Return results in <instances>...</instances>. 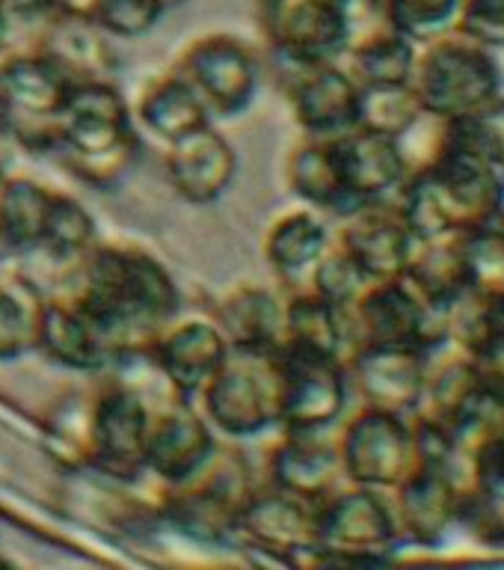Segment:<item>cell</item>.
<instances>
[{
  "label": "cell",
  "instance_id": "obj_1",
  "mask_svg": "<svg viewBox=\"0 0 504 570\" xmlns=\"http://www.w3.org/2000/svg\"><path fill=\"white\" fill-rule=\"evenodd\" d=\"M78 262V279L69 294L105 333L116 360L146 354L181 306L167 265L134 244H96Z\"/></svg>",
  "mask_w": 504,
  "mask_h": 570
},
{
  "label": "cell",
  "instance_id": "obj_2",
  "mask_svg": "<svg viewBox=\"0 0 504 570\" xmlns=\"http://www.w3.org/2000/svg\"><path fill=\"white\" fill-rule=\"evenodd\" d=\"M409 83L425 114L445 122L470 119L504 96L502 66L493 48L475 42L457 27L427 39Z\"/></svg>",
  "mask_w": 504,
  "mask_h": 570
},
{
  "label": "cell",
  "instance_id": "obj_3",
  "mask_svg": "<svg viewBox=\"0 0 504 570\" xmlns=\"http://www.w3.org/2000/svg\"><path fill=\"white\" fill-rule=\"evenodd\" d=\"M205 419L220 434L258 436L283 428V365L279 347L229 345L217 372L196 395Z\"/></svg>",
  "mask_w": 504,
  "mask_h": 570
},
{
  "label": "cell",
  "instance_id": "obj_4",
  "mask_svg": "<svg viewBox=\"0 0 504 570\" xmlns=\"http://www.w3.org/2000/svg\"><path fill=\"white\" fill-rule=\"evenodd\" d=\"M256 490L247 458L235 449H214L208 461L178 484H167L160 511L178 532L196 541L238 534V520Z\"/></svg>",
  "mask_w": 504,
  "mask_h": 570
},
{
  "label": "cell",
  "instance_id": "obj_5",
  "mask_svg": "<svg viewBox=\"0 0 504 570\" xmlns=\"http://www.w3.org/2000/svg\"><path fill=\"white\" fill-rule=\"evenodd\" d=\"M401 532L381 490L336 488L315 508V564H381L398 550Z\"/></svg>",
  "mask_w": 504,
  "mask_h": 570
},
{
  "label": "cell",
  "instance_id": "obj_6",
  "mask_svg": "<svg viewBox=\"0 0 504 570\" xmlns=\"http://www.w3.org/2000/svg\"><path fill=\"white\" fill-rule=\"evenodd\" d=\"M7 89V128L21 146L33 151H60V114L69 96L71 75L42 48L7 53L0 60Z\"/></svg>",
  "mask_w": 504,
  "mask_h": 570
},
{
  "label": "cell",
  "instance_id": "obj_7",
  "mask_svg": "<svg viewBox=\"0 0 504 570\" xmlns=\"http://www.w3.org/2000/svg\"><path fill=\"white\" fill-rule=\"evenodd\" d=\"M345 324L347 354L359 345H413L427 351L448 338V309L427 306L404 276L368 283L345 309Z\"/></svg>",
  "mask_w": 504,
  "mask_h": 570
},
{
  "label": "cell",
  "instance_id": "obj_8",
  "mask_svg": "<svg viewBox=\"0 0 504 570\" xmlns=\"http://www.w3.org/2000/svg\"><path fill=\"white\" fill-rule=\"evenodd\" d=\"M336 445L345 479L363 488L395 490L422 463L416 425L401 413L368 404L347 419Z\"/></svg>",
  "mask_w": 504,
  "mask_h": 570
},
{
  "label": "cell",
  "instance_id": "obj_9",
  "mask_svg": "<svg viewBox=\"0 0 504 570\" xmlns=\"http://www.w3.org/2000/svg\"><path fill=\"white\" fill-rule=\"evenodd\" d=\"M283 365V431L318 434L347 407L350 377L342 354L306 345H279Z\"/></svg>",
  "mask_w": 504,
  "mask_h": 570
},
{
  "label": "cell",
  "instance_id": "obj_10",
  "mask_svg": "<svg viewBox=\"0 0 504 570\" xmlns=\"http://www.w3.org/2000/svg\"><path fill=\"white\" fill-rule=\"evenodd\" d=\"M267 45L291 69L336 62L354 39V27L338 0H258Z\"/></svg>",
  "mask_w": 504,
  "mask_h": 570
},
{
  "label": "cell",
  "instance_id": "obj_11",
  "mask_svg": "<svg viewBox=\"0 0 504 570\" xmlns=\"http://www.w3.org/2000/svg\"><path fill=\"white\" fill-rule=\"evenodd\" d=\"M176 71L199 92L211 116L244 114L258 92L261 62L240 36L205 33L181 48Z\"/></svg>",
  "mask_w": 504,
  "mask_h": 570
},
{
  "label": "cell",
  "instance_id": "obj_12",
  "mask_svg": "<svg viewBox=\"0 0 504 570\" xmlns=\"http://www.w3.org/2000/svg\"><path fill=\"white\" fill-rule=\"evenodd\" d=\"M151 407L128 383H105L92 392V458L89 470L113 481L146 475Z\"/></svg>",
  "mask_w": 504,
  "mask_h": 570
},
{
  "label": "cell",
  "instance_id": "obj_13",
  "mask_svg": "<svg viewBox=\"0 0 504 570\" xmlns=\"http://www.w3.org/2000/svg\"><path fill=\"white\" fill-rule=\"evenodd\" d=\"M466 479L436 463H418L395 488L392 514L401 538L416 547H439L463 520Z\"/></svg>",
  "mask_w": 504,
  "mask_h": 570
},
{
  "label": "cell",
  "instance_id": "obj_14",
  "mask_svg": "<svg viewBox=\"0 0 504 570\" xmlns=\"http://www.w3.org/2000/svg\"><path fill=\"white\" fill-rule=\"evenodd\" d=\"M350 386L368 407L413 416L425 390L427 356L413 345H359L345 356Z\"/></svg>",
  "mask_w": 504,
  "mask_h": 570
},
{
  "label": "cell",
  "instance_id": "obj_15",
  "mask_svg": "<svg viewBox=\"0 0 504 570\" xmlns=\"http://www.w3.org/2000/svg\"><path fill=\"white\" fill-rule=\"evenodd\" d=\"M226 351H229V338L223 336L217 321L185 318L169 321L142 356L155 363L176 399L194 401L208 377L217 372Z\"/></svg>",
  "mask_w": 504,
  "mask_h": 570
},
{
  "label": "cell",
  "instance_id": "obj_16",
  "mask_svg": "<svg viewBox=\"0 0 504 570\" xmlns=\"http://www.w3.org/2000/svg\"><path fill=\"white\" fill-rule=\"evenodd\" d=\"M33 351L71 372H98L116 363L105 333L69 292L36 301Z\"/></svg>",
  "mask_w": 504,
  "mask_h": 570
},
{
  "label": "cell",
  "instance_id": "obj_17",
  "mask_svg": "<svg viewBox=\"0 0 504 570\" xmlns=\"http://www.w3.org/2000/svg\"><path fill=\"white\" fill-rule=\"evenodd\" d=\"M62 155H87L134 137L131 107L107 78L71 80L60 114Z\"/></svg>",
  "mask_w": 504,
  "mask_h": 570
},
{
  "label": "cell",
  "instance_id": "obj_18",
  "mask_svg": "<svg viewBox=\"0 0 504 570\" xmlns=\"http://www.w3.org/2000/svg\"><path fill=\"white\" fill-rule=\"evenodd\" d=\"M217 449L214 425L194 401L176 399L169 407L151 413L149 445H146V475L167 488L194 475Z\"/></svg>",
  "mask_w": 504,
  "mask_h": 570
},
{
  "label": "cell",
  "instance_id": "obj_19",
  "mask_svg": "<svg viewBox=\"0 0 504 570\" xmlns=\"http://www.w3.org/2000/svg\"><path fill=\"white\" fill-rule=\"evenodd\" d=\"M315 508L318 502L294 497L267 484L256 488L238 520V534L285 561L309 559L315 550Z\"/></svg>",
  "mask_w": 504,
  "mask_h": 570
},
{
  "label": "cell",
  "instance_id": "obj_20",
  "mask_svg": "<svg viewBox=\"0 0 504 570\" xmlns=\"http://www.w3.org/2000/svg\"><path fill=\"white\" fill-rule=\"evenodd\" d=\"M336 240L350 253V258L372 283L401 279L416 244L413 232L401 217L398 205H386V199L365 203L345 214Z\"/></svg>",
  "mask_w": 504,
  "mask_h": 570
},
{
  "label": "cell",
  "instance_id": "obj_21",
  "mask_svg": "<svg viewBox=\"0 0 504 570\" xmlns=\"http://www.w3.org/2000/svg\"><path fill=\"white\" fill-rule=\"evenodd\" d=\"M235 176L238 151L211 122L167 142V178L185 203H217L229 190Z\"/></svg>",
  "mask_w": 504,
  "mask_h": 570
},
{
  "label": "cell",
  "instance_id": "obj_22",
  "mask_svg": "<svg viewBox=\"0 0 504 570\" xmlns=\"http://www.w3.org/2000/svg\"><path fill=\"white\" fill-rule=\"evenodd\" d=\"M294 71L297 75L288 89V101L303 131L312 137H336L356 128L363 87L350 71L338 62L303 66Z\"/></svg>",
  "mask_w": 504,
  "mask_h": 570
},
{
  "label": "cell",
  "instance_id": "obj_23",
  "mask_svg": "<svg viewBox=\"0 0 504 570\" xmlns=\"http://www.w3.org/2000/svg\"><path fill=\"white\" fill-rule=\"evenodd\" d=\"M333 142H336L342 181L354 208L365 203H381L392 190H398L409 176L407 158L395 137L368 131V128H350L345 134H336Z\"/></svg>",
  "mask_w": 504,
  "mask_h": 570
},
{
  "label": "cell",
  "instance_id": "obj_24",
  "mask_svg": "<svg viewBox=\"0 0 504 570\" xmlns=\"http://www.w3.org/2000/svg\"><path fill=\"white\" fill-rule=\"evenodd\" d=\"M342 458L336 440H327V431L300 434L285 431V436L270 449L267 458V484L294 493V497L320 502L342 484Z\"/></svg>",
  "mask_w": 504,
  "mask_h": 570
},
{
  "label": "cell",
  "instance_id": "obj_25",
  "mask_svg": "<svg viewBox=\"0 0 504 570\" xmlns=\"http://www.w3.org/2000/svg\"><path fill=\"white\" fill-rule=\"evenodd\" d=\"M134 116L140 119V125L151 137L164 142L178 140L214 119L199 92L176 69L155 75L142 83V89L137 92Z\"/></svg>",
  "mask_w": 504,
  "mask_h": 570
},
{
  "label": "cell",
  "instance_id": "obj_26",
  "mask_svg": "<svg viewBox=\"0 0 504 570\" xmlns=\"http://www.w3.org/2000/svg\"><path fill=\"white\" fill-rule=\"evenodd\" d=\"M217 327L229 345L244 347H276L283 345L285 333V301L267 285L244 283L235 285L220 303H217Z\"/></svg>",
  "mask_w": 504,
  "mask_h": 570
},
{
  "label": "cell",
  "instance_id": "obj_27",
  "mask_svg": "<svg viewBox=\"0 0 504 570\" xmlns=\"http://www.w3.org/2000/svg\"><path fill=\"white\" fill-rule=\"evenodd\" d=\"M285 178H288L294 196L318 212H333L342 217L354 212V203L342 181L333 137H312L309 134L306 140L297 142L285 164Z\"/></svg>",
  "mask_w": 504,
  "mask_h": 570
},
{
  "label": "cell",
  "instance_id": "obj_28",
  "mask_svg": "<svg viewBox=\"0 0 504 570\" xmlns=\"http://www.w3.org/2000/svg\"><path fill=\"white\" fill-rule=\"evenodd\" d=\"M329 247L327 223L315 208L279 214L265 232V258L270 271L285 283L306 279L312 265Z\"/></svg>",
  "mask_w": 504,
  "mask_h": 570
},
{
  "label": "cell",
  "instance_id": "obj_29",
  "mask_svg": "<svg viewBox=\"0 0 504 570\" xmlns=\"http://www.w3.org/2000/svg\"><path fill=\"white\" fill-rule=\"evenodd\" d=\"M404 279L409 288L436 309H448L466 288V262H463L461 235H445L434 240H416L409 253Z\"/></svg>",
  "mask_w": 504,
  "mask_h": 570
},
{
  "label": "cell",
  "instance_id": "obj_30",
  "mask_svg": "<svg viewBox=\"0 0 504 570\" xmlns=\"http://www.w3.org/2000/svg\"><path fill=\"white\" fill-rule=\"evenodd\" d=\"M347 71L359 87H401L413 80L418 48L409 36L381 24L347 45Z\"/></svg>",
  "mask_w": 504,
  "mask_h": 570
},
{
  "label": "cell",
  "instance_id": "obj_31",
  "mask_svg": "<svg viewBox=\"0 0 504 570\" xmlns=\"http://www.w3.org/2000/svg\"><path fill=\"white\" fill-rule=\"evenodd\" d=\"M48 18H51V24L45 30V39L39 48L51 53L53 60L69 71L71 80L107 78L116 69L113 48H110L107 33L96 21L71 16Z\"/></svg>",
  "mask_w": 504,
  "mask_h": 570
},
{
  "label": "cell",
  "instance_id": "obj_32",
  "mask_svg": "<svg viewBox=\"0 0 504 570\" xmlns=\"http://www.w3.org/2000/svg\"><path fill=\"white\" fill-rule=\"evenodd\" d=\"M51 196V187L36 178H7L0 187V244L18 253L39 249Z\"/></svg>",
  "mask_w": 504,
  "mask_h": 570
},
{
  "label": "cell",
  "instance_id": "obj_33",
  "mask_svg": "<svg viewBox=\"0 0 504 570\" xmlns=\"http://www.w3.org/2000/svg\"><path fill=\"white\" fill-rule=\"evenodd\" d=\"M283 345H306L347 356L345 309H338L312 288L294 292L285 301Z\"/></svg>",
  "mask_w": 504,
  "mask_h": 570
},
{
  "label": "cell",
  "instance_id": "obj_34",
  "mask_svg": "<svg viewBox=\"0 0 504 570\" xmlns=\"http://www.w3.org/2000/svg\"><path fill=\"white\" fill-rule=\"evenodd\" d=\"M45 449L66 470H89L92 458V395L71 392L53 404L45 422Z\"/></svg>",
  "mask_w": 504,
  "mask_h": 570
},
{
  "label": "cell",
  "instance_id": "obj_35",
  "mask_svg": "<svg viewBox=\"0 0 504 570\" xmlns=\"http://www.w3.org/2000/svg\"><path fill=\"white\" fill-rule=\"evenodd\" d=\"M98 244V229L87 205L69 194L53 190L51 208H48V220H45L42 244L48 256L57 262H78Z\"/></svg>",
  "mask_w": 504,
  "mask_h": 570
},
{
  "label": "cell",
  "instance_id": "obj_36",
  "mask_svg": "<svg viewBox=\"0 0 504 570\" xmlns=\"http://www.w3.org/2000/svg\"><path fill=\"white\" fill-rule=\"evenodd\" d=\"M470 288L478 294H504V212L461 235Z\"/></svg>",
  "mask_w": 504,
  "mask_h": 570
},
{
  "label": "cell",
  "instance_id": "obj_37",
  "mask_svg": "<svg viewBox=\"0 0 504 570\" xmlns=\"http://www.w3.org/2000/svg\"><path fill=\"white\" fill-rule=\"evenodd\" d=\"M425 107L418 101L413 83L401 87H363L359 96V119L356 128L386 134L401 140L422 119Z\"/></svg>",
  "mask_w": 504,
  "mask_h": 570
},
{
  "label": "cell",
  "instance_id": "obj_38",
  "mask_svg": "<svg viewBox=\"0 0 504 570\" xmlns=\"http://www.w3.org/2000/svg\"><path fill=\"white\" fill-rule=\"evenodd\" d=\"M306 279H309L312 292L320 294L324 301H329L338 309H347L372 283L338 240H329V247L312 265Z\"/></svg>",
  "mask_w": 504,
  "mask_h": 570
},
{
  "label": "cell",
  "instance_id": "obj_39",
  "mask_svg": "<svg viewBox=\"0 0 504 570\" xmlns=\"http://www.w3.org/2000/svg\"><path fill=\"white\" fill-rule=\"evenodd\" d=\"M457 7L461 0H383V21L413 42H427L454 24Z\"/></svg>",
  "mask_w": 504,
  "mask_h": 570
},
{
  "label": "cell",
  "instance_id": "obj_40",
  "mask_svg": "<svg viewBox=\"0 0 504 570\" xmlns=\"http://www.w3.org/2000/svg\"><path fill=\"white\" fill-rule=\"evenodd\" d=\"M137 155H140V137L134 134L128 140L116 142V146H107V149L87 151V155H66V167H69L83 185L110 190V187L122 185L125 178H128V173H131L134 164H137Z\"/></svg>",
  "mask_w": 504,
  "mask_h": 570
},
{
  "label": "cell",
  "instance_id": "obj_41",
  "mask_svg": "<svg viewBox=\"0 0 504 570\" xmlns=\"http://www.w3.org/2000/svg\"><path fill=\"white\" fill-rule=\"evenodd\" d=\"M36 301L12 285H0V363H16L33 351Z\"/></svg>",
  "mask_w": 504,
  "mask_h": 570
},
{
  "label": "cell",
  "instance_id": "obj_42",
  "mask_svg": "<svg viewBox=\"0 0 504 570\" xmlns=\"http://www.w3.org/2000/svg\"><path fill=\"white\" fill-rule=\"evenodd\" d=\"M164 16L167 9L160 7V0H98L92 21L107 36L137 39V36L151 33Z\"/></svg>",
  "mask_w": 504,
  "mask_h": 570
},
{
  "label": "cell",
  "instance_id": "obj_43",
  "mask_svg": "<svg viewBox=\"0 0 504 570\" xmlns=\"http://www.w3.org/2000/svg\"><path fill=\"white\" fill-rule=\"evenodd\" d=\"M454 27L487 48H504V0H461Z\"/></svg>",
  "mask_w": 504,
  "mask_h": 570
},
{
  "label": "cell",
  "instance_id": "obj_44",
  "mask_svg": "<svg viewBox=\"0 0 504 570\" xmlns=\"http://www.w3.org/2000/svg\"><path fill=\"white\" fill-rule=\"evenodd\" d=\"M472 365H475L481 386L504 401V336L490 338V342L475 347Z\"/></svg>",
  "mask_w": 504,
  "mask_h": 570
},
{
  "label": "cell",
  "instance_id": "obj_45",
  "mask_svg": "<svg viewBox=\"0 0 504 570\" xmlns=\"http://www.w3.org/2000/svg\"><path fill=\"white\" fill-rule=\"evenodd\" d=\"M3 7L12 16V21L16 18H45L51 16L53 0H3Z\"/></svg>",
  "mask_w": 504,
  "mask_h": 570
},
{
  "label": "cell",
  "instance_id": "obj_46",
  "mask_svg": "<svg viewBox=\"0 0 504 570\" xmlns=\"http://www.w3.org/2000/svg\"><path fill=\"white\" fill-rule=\"evenodd\" d=\"M98 0H53L51 16H71V18H89L96 16Z\"/></svg>",
  "mask_w": 504,
  "mask_h": 570
},
{
  "label": "cell",
  "instance_id": "obj_47",
  "mask_svg": "<svg viewBox=\"0 0 504 570\" xmlns=\"http://www.w3.org/2000/svg\"><path fill=\"white\" fill-rule=\"evenodd\" d=\"M9 24H12V16H9L7 7H3V0H0V48H3V42H7Z\"/></svg>",
  "mask_w": 504,
  "mask_h": 570
},
{
  "label": "cell",
  "instance_id": "obj_48",
  "mask_svg": "<svg viewBox=\"0 0 504 570\" xmlns=\"http://www.w3.org/2000/svg\"><path fill=\"white\" fill-rule=\"evenodd\" d=\"M7 116H9L7 89H3V78H0V131H3V128H7Z\"/></svg>",
  "mask_w": 504,
  "mask_h": 570
},
{
  "label": "cell",
  "instance_id": "obj_49",
  "mask_svg": "<svg viewBox=\"0 0 504 570\" xmlns=\"http://www.w3.org/2000/svg\"><path fill=\"white\" fill-rule=\"evenodd\" d=\"M181 3H185V0H160V7L167 9V12H169V9H176V7H181Z\"/></svg>",
  "mask_w": 504,
  "mask_h": 570
},
{
  "label": "cell",
  "instance_id": "obj_50",
  "mask_svg": "<svg viewBox=\"0 0 504 570\" xmlns=\"http://www.w3.org/2000/svg\"><path fill=\"white\" fill-rule=\"evenodd\" d=\"M7 169H3V160H0V187H3V181H7Z\"/></svg>",
  "mask_w": 504,
  "mask_h": 570
},
{
  "label": "cell",
  "instance_id": "obj_51",
  "mask_svg": "<svg viewBox=\"0 0 504 570\" xmlns=\"http://www.w3.org/2000/svg\"><path fill=\"white\" fill-rule=\"evenodd\" d=\"M502 212H504V203H502Z\"/></svg>",
  "mask_w": 504,
  "mask_h": 570
}]
</instances>
